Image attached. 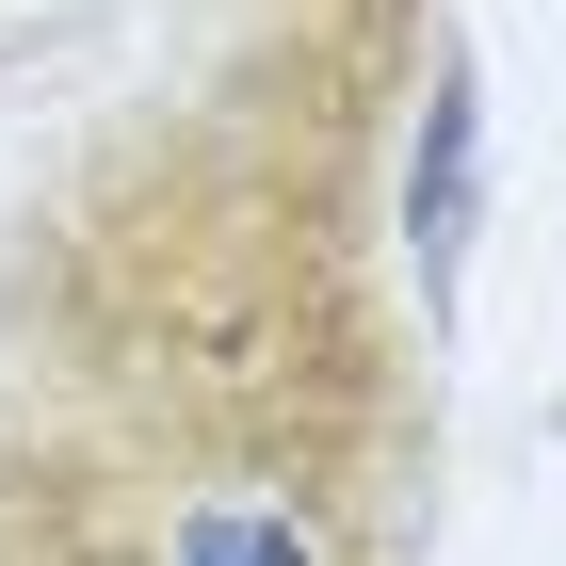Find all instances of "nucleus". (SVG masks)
<instances>
[]
</instances>
